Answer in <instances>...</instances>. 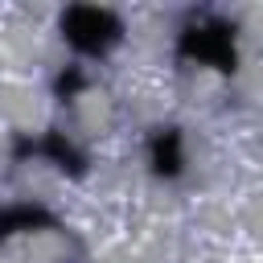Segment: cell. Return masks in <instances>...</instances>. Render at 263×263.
<instances>
[{"mask_svg":"<svg viewBox=\"0 0 263 263\" xmlns=\"http://www.w3.org/2000/svg\"><path fill=\"white\" fill-rule=\"evenodd\" d=\"M177 49H181V58H197V62H210L214 70H234V37H230V29L226 25H193V29H185L181 33V41H177Z\"/></svg>","mask_w":263,"mask_h":263,"instance_id":"7a4b0ae2","label":"cell"},{"mask_svg":"<svg viewBox=\"0 0 263 263\" xmlns=\"http://www.w3.org/2000/svg\"><path fill=\"white\" fill-rule=\"evenodd\" d=\"M152 168L160 177H177L181 173V132L177 127H164L152 140Z\"/></svg>","mask_w":263,"mask_h":263,"instance_id":"277c9868","label":"cell"},{"mask_svg":"<svg viewBox=\"0 0 263 263\" xmlns=\"http://www.w3.org/2000/svg\"><path fill=\"white\" fill-rule=\"evenodd\" d=\"M62 33L74 49L82 53H103L119 41V21L103 8H90V4H74L62 12Z\"/></svg>","mask_w":263,"mask_h":263,"instance_id":"6da1fadb","label":"cell"},{"mask_svg":"<svg viewBox=\"0 0 263 263\" xmlns=\"http://www.w3.org/2000/svg\"><path fill=\"white\" fill-rule=\"evenodd\" d=\"M21 148L45 152V156H53V160H58L62 168H70V173H82V156H78V152H74V148H70V144H66V140H62L58 132H49V136H45L41 144H21Z\"/></svg>","mask_w":263,"mask_h":263,"instance_id":"5b68a950","label":"cell"},{"mask_svg":"<svg viewBox=\"0 0 263 263\" xmlns=\"http://www.w3.org/2000/svg\"><path fill=\"white\" fill-rule=\"evenodd\" d=\"M78 86H82V74H74V70H70V74H62V78H58V95H62V99H70V95H74V90H78Z\"/></svg>","mask_w":263,"mask_h":263,"instance_id":"8992f818","label":"cell"},{"mask_svg":"<svg viewBox=\"0 0 263 263\" xmlns=\"http://www.w3.org/2000/svg\"><path fill=\"white\" fill-rule=\"evenodd\" d=\"M37 226H53V214L41 205H4L0 210V238L16 234V230H37Z\"/></svg>","mask_w":263,"mask_h":263,"instance_id":"3957f363","label":"cell"}]
</instances>
